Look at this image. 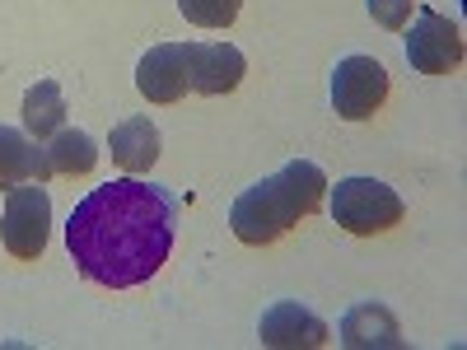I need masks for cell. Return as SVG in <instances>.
I'll list each match as a JSON object with an SVG mask.
<instances>
[{
	"label": "cell",
	"instance_id": "14",
	"mask_svg": "<svg viewBox=\"0 0 467 350\" xmlns=\"http://www.w3.org/2000/svg\"><path fill=\"white\" fill-rule=\"evenodd\" d=\"M239 5L244 0H178L182 19L197 24V28H229L239 19Z\"/></svg>",
	"mask_w": 467,
	"mask_h": 350
},
{
	"label": "cell",
	"instance_id": "13",
	"mask_svg": "<svg viewBox=\"0 0 467 350\" xmlns=\"http://www.w3.org/2000/svg\"><path fill=\"white\" fill-rule=\"evenodd\" d=\"M47 160H52V173H61V178H85L99 164V145L80 127H61L47 145Z\"/></svg>",
	"mask_w": 467,
	"mask_h": 350
},
{
	"label": "cell",
	"instance_id": "8",
	"mask_svg": "<svg viewBox=\"0 0 467 350\" xmlns=\"http://www.w3.org/2000/svg\"><path fill=\"white\" fill-rule=\"evenodd\" d=\"M257 336L262 345H276V350H299V345H323L332 332L318 314H308L304 304H271L262 323H257Z\"/></svg>",
	"mask_w": 467,
	"mask_h": 350
},
{
	"label": "cell",
	"instance_id": "1",
	"mask_svg": "<svg viewBox=\"0 0 467 350\" xmlns=\"http://www.w3.org/2000/svg\"><path fill=\"white\" fill-rule=\"evenodd\" d=\"M178 197L145 178H112L94 187L66 220V248L80 276L108 290L145 285L173 252Z\"/></svg>",
	"mask_w": 467,
	"mask_h": 350
},
{
	"label": "cell",
	"instance_id": "12",
	"mask_svg": "<svg viewBox=\"0 0 467 350\" xmlns=\"http://www.w3.org/2000/svg\"><path fill=\"white\" fill-rule=\"evenodd\" d=\"M66 127V94L57 80H37L24 94V131L33 140H52Z\"/></svg>",
	"mask_w": 467,
	"mask_h": 350
},
{
	"label": "cell",
	"instance_id": "15",
	"mask_svg": "<svg viewBox=\"0 0 467 350\" xmlns=\"http://www.w3.org/2000/svg\"><path fill=\"white\" fill-rule=\"evenodd\" d=\"M369 5V19L379 24V28H407V19H411V0H365Z\"/></svg>",
	"mask_w": 467,
	"mask_h": 350
},
{
	"label": "cell",
	"instance_id": "3",
	"mask_svg": "<svg viewBox=\"0 0 467 350\" xmlns=\"http://www.w3.org/2000/svg\"><path fill=\"white\" fill-rule=\"evenodd\" d=\"M323 191H327V173L314 160H290L271 178L253 182L244 197L229 206L234 239L248 243V248L276 243L281 233H290L299 220H308L323 206Z\"/></svg>",
	"mask_w": 467,
	"mask_h": 350
},
{
	"label": "cell",
	"instance_id": "11",
	"mask_svg": "<svg viewBox=\"0 0 467 350\" xmlns=\"http://www.w3.org/2000/svg\"><path fill=\"white\" fill-rule=\"evenodd\" d=\"M341 341L356 345V350H369V345H402V327H398V318L388 314L383 304H356V308L341 318Z\"/></svg>",
	"mask_w": 467,
	"mask_h": 350
},
{
	"label": "cell",
	"instance_id": "5",
	"mask_svg": "<svg viewBox=\"0 0 467 350\" xmlns=\"http://www.w3.org/2000/svg\"><path fill=\"white\" fill-rule=\"evenodd\" d=\"M52 233V197L43 182H15L5 187V220H0V243L19 262H37L47 252Z\"/></svg>",
	"mask_w": 467,
	"mask_h": 350
},
{
	"label": "cell",
	"instance_id": "7",
	"mask_svg": "<svg viewBox=\"0 0 467 350\" xmlns=\"http://www.w3.org/2000/svg\"><path fill=\"white\" fill-rule=\"evenodd\" d=\"M407 61L420 75H453L462 66V28L440 10H420L407 33Z\"/></svg>",
	"mask_w": 467,
	"mask_h": 350
},
{
	"label": "cell",
	"instance_id": "4",
	"mask_svg": "<svg viewBox=\"0 0 467 350\" xmlns=\"http://www.w3.org/2000/svg\"><path fill=\"white\" fill-rule=\"evenodd\" d=\"M402 215H407L402 197L379 178H341L332 187V220L356 239L388 233L393 224H402Z\"/></svg>",
	"mask_w": 467,
	"mask_h": 350
},
{
	"label": "cell",
	"instance_id": "10",
	"mask_svg": "<svg viewBox=\"0 0 467 350\" xmlns=\"http://www.w3.org/2000/svg\"><path fill=\"white\" fill-rule=\"evenodd\" d=\"M47 178H52L47 145H37L33 136H24V131H15V127H0V187L47 182Z\"/></svg>",
	"mask_w": 467,
	"mask_h": 350
},
{
	"label": "cell",
	"instance_id": "2",
	"mask_svg": "<svg viewBox=\"0 0 467 350\" xmlns=\"http://www.w3.org/2000/svg\"><path fill=\"white\" fill-rule=\"evenodd\" d=\"M248 61L229 43H160L136 61V89L150 103H178L187 94H234Z\"/></svg>",
	"mask_w": 467,
	"mask_h": 350
},
{
	"label": "cell",
	"instance_id": "9",
	"mask_svg": "<svg viewBox=\"0 0 467 350\" xmlns=\"http://www.w3.org/2000/svg\"><path fill=\"white\" fill-rule=\"evenodd\" d=\"M108 149H112L117 169L140 178V173H150L154 160H160V127H154L150 117H122L108 136Z\"/></svg>",
	"mask_w": 467,
	"mask_h": 350
},
{
	"label": "cell",
	"instance_id": "6",
	"mask_svg": "<svg viewBox=\"0 0 467 350\" xmlns=\"http://www.w3.org/2000/svg\"><path fill=\"white\" fill-rule=\"evenodd\" d=\"M388 98V70L374 57H341L332 70V108L346 122H369Z\"/></svg>",
	"mask_w": 467,
	"mask_h": 350
}]
</instances>
